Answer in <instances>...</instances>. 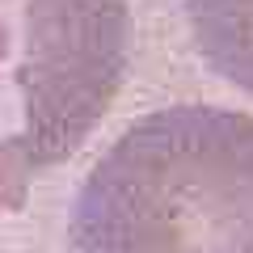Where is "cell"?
I'll list each match as a JSON object with an SVG mask.
<instances>
[{
    "label": "cell",
    "instance_id": "1",
    "mask_svg": "<svg viewBox=\"0 0 253 253\" xmlns=\"http://www.w3.org/2000/svg\"><path fill=\"white\" fill-rule=\"evenodd\" d=\"M72 253H253V114L169 106L89 169Z\"/></svg>",
    "mask_w": 253,
    "mask_h": 253
},
{
    "label": "cell",
    "instance_id": "2",
    "mask_svg": "<svg viewBox=\"0 0 253 253\" xmlns=\"http://www.w3.org/2000/svg\"><path fill=\"white\" fill-rule=\"evenodd\" d=\"M26 131L0 144V207H21L26 177L76 152L123 76V0H26Z\"/></svg>",
    "mask_w": 253,
    "mask_h": 253
},
{
    "label": "cell",
    "instance_id": "3",
    "mask_svg": "<svg viewBox=\"0 0 253 253\" xmlns=\"http://www.w3.org/2000/svg\"><path fill=\"white\" fill-rule=\"evenodd\" d=\"M199 55L236 89L253 93V0H186Z\"/></svg>",
    "mask_w": 253,
    "mask_h": 253
},
{
    "label": "cell",
    "instance_id": "4",
    "mask_svg": "<svg viewBox=\"0 0 253 253\" xmlns=\"http://www.w3.org/2000/svg\"><path fill=\"white\" fill-rule=\"evenodd\" d=\"M0 59H4V26H0Z\"/></svg>",
    "mask_w": 253,
    "mask_h": 253
}]
</instances>
